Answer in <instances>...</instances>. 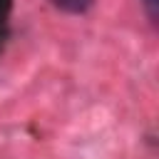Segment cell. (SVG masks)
I'll return each instance as SVG.
<instances>
[{
  "instance_id": "obj_1",
  "label": "cell",
  "mask_w": 159,
  "mask_h": 159,
  "mask_svg": "<svg viewBox=\"0 0 159 159\" xmlns=\"http://www.w3.org/2000/svg\"><path fill=\"white\" fill-rule=\"evenodd\" d=\"M52 2H55V7H60V10H65V12L80 15V12H87L94 0H52Z\"/></svg>"
},
{
  "instance_id": "obj_2",
  "label": "cell",
  "mask_w": 159,
  "mask_h": 159,
  "mask_svg": "<svg viewBox=\"0 0 159 159\" xmlns=\"http://www.w3.org/2000/svg\"><path fill=\"white\" fill-rule=\"evenodd\" d=\"M142 5H144V10H147V15H149V20L152 22H157V15H159V2L157 0H142Z\"/></svg>"
},
{
  "instance_id": "obj_3",
  "label": "cell",
  "mask_w": 159,
  "mask_h": 159,
  "mask_svg": "<svg viewBox=\"0 0 159 159\" xmlns=\"http://www.w3.org/2000/svg\"><path fill=\"white\" fill-rule=\"evenodd\" d=\"M7 7H10V0H0V15H2Z\"/></svg>"
}]
</instances>
